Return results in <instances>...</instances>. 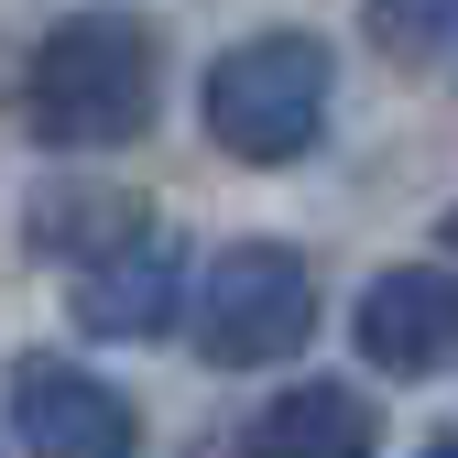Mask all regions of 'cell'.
Listing matches in <instances>:
<instances>
[{"instance_id":"6da1fadb","label":"cell","mask_w":458,"mask_h":458,"mask_svg":"<svg viewBox=\"0 0 458 458\" xmlns=\"http://www.w3.org/2000/svg\"><path fill=\"white\" fill-rule=\"evenodd\" d=\"M164 109V44L131 12H66L22 66V121L55 153H121Z\"/></svg>"},{"instance_id":"7a4b0ae2","label":"cell","mask_w":458,"mask_h":458,"mask_svg":"<svg viewBox=\"0 0 458 458\" xmlns=\"http://www.w3.org/2000/svg\"><path fill=\"white\" fill-rule=\"evenodd\" d=\"M338 109V44L306 22H262L241 44H218V66L197 88V121L229 164H306Z\"/></svg>"},{"instance_id":"3957f363","label":"cell","mask_w":458,"mask_h":458,"mask_svg":"<svg viewBox=\"0 0 458 458\" xmlns=\"http://www.w3.org/2000/svg\"><path fill=\"white\" fill-rule=\"evenodd\" d=\"M197 360L218 371H273V360H295L306 338H317V273L306 251H284V241H229L197 284Z\"/></svg>"},{"instance_id":"277c9868","label":"cell","mask_w":458,"mask_h":458,"mask_svg":"<svg viewBox=\"0 0 458 458\" xmlns=\"http://www.w3.org/2000/svg\"><path fill=\"white\" fill-rule=\"evenodd\" d=\"M12 437H22V458H142L131 393L98 382L66 350H22L12 360Z\"/></svg>"},{"instance_id":"5b68a950","label":"cell","mask_w":458,"mask_h":458,"mask_svg":"<svg viewBox=\"0 0 458 458\" xmlns=\"http://www.w3.org/2000/svg\"><path fill=\"white\" fill-rule=\"evenodd\" d=\"M350 338H360V360L393 371V382L458 371V273H437V262H382L360 284V306H350Z\"/></svg>"},{"instance_id":"8992f818","label":"cell","mask_w":458,"mask_h":458,"mask_svg":"<svg viewBox=\"0 0 458 458\" xmlns=\"http://www.w3.org/2000/svg\"><path fill=\"white\" fill-rule=\"evenodd\" d=\"M186 306H197L186 229H164V218H142L131 241H109L98 262H77V327L88 338H164Z\"/></svg>"},{"instance_id":"52a82bcc","label":"cell","mask_w":458,"mask_h":458,"mask_svg":"<svg viewBox=\"0 0 458 458\" xmlns=\"http://www.w3.org/2000/svg\"><path fill=\"white\" fill-rule=\"evenodd\" d=\"M371 447H382V404L350 382H295L251 426V458H371Z\"/></svg>"},{"instance_id":"ba28073f","label":"cell","mask_w":458,"mask_h":458,"mask_svg":"<svg viewBox=\"0 0 458 458\" xmlns=\"http://www.w3.org/2000/svg\"><path fill=\"white\" fill-rule=\"evenodd\" d=\"M153 208L142 197H121V186H66V197H33V251H77V262H98L109 241H131Z\"/></svg>"},{"instance_id":"9c48e42d","label":"cell","mask_w":458,"mask_h":458,"mask_svg":"<svg viewBox=\"0 0 458 458\" xmlns=\"http://www.w3.org/2000/svg\"><path fill=\"white\" fill-rule=\"evenodd\" d=\"M360 22H371L382 55H404V66H415V55H437V44L458 33V0H360Z\"/></svg>"},{"instance_id":"30bf717a","label":"cell","mask_w":458,"mask_h":458,"mask_svg":"<svg viewBox=\"0 0 458 458\" xmlns=\"http://www.w3.org/2000/svg\"><path fill=\"white\" fill-rule=\"evenodd\" d=\"M415 458H458V426H447V437H426V447H415Z\"/></svg>"},{"instance_id":"8fae6325","label":"cell","mask_w":458,"mask_h":458,"mask_svg":"<svg viewBox=\"0 0 458 458\" xmlns=\"http://www.w3.org/2000/svg\"><path fill=\"white\" fill-rule=\"evenodd\" d=\"M447 251H458V208H447Z\"/></svg>"}]
</instances>
